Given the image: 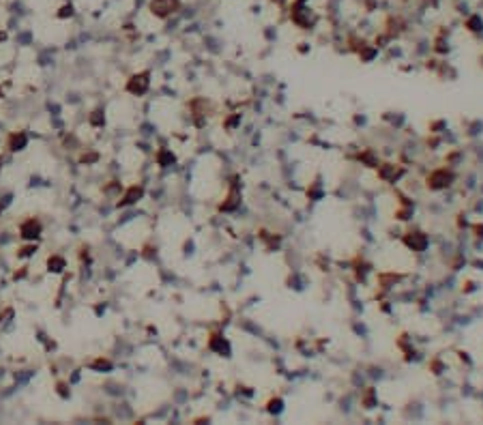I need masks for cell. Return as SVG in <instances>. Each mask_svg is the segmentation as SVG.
Here are the masks:
<instances>
[{
  "label": "cell",
  "instance_id": "cell-6",
  "mask_svg": "<svg viewBox=\"0 0 483 425\" xmlns=\"http://www.w3.org/2000/svg\"><path fill=\"white\" fill-rule=\"evenodd\" d=\"M47 264H49V271H56V273L64 269V260H62V258H58V256L49 258V262H47Z\"/></svg>",
  "mask_w": 483,
  "mask_h": 425
},
{
  "label": "cell",
  "instance_id": "cell-5",
  "mask_svg": "<svg viewBox=\"0 0 483 425\" xmlns=\"http://www.w3.org/2000/svg\"><path fill=\"white\" fill-rule=\"evenodd\" d=\"M26 146V135L19 133V135H13L11 138V150H21Z\"/></svg>",
  "mask_w": 483,
  "mask_h": 425
},
{
  "label": "cell",
  "instance_id": "cell-7",
  "mask_svg": "<svg viewBox=\"0 0 483 425\" xmlns=\"http://www.w3.org/2000/svg\"><path fill=\"white\" fill-rule=\"evenodd\" d=\"M159 159H161V163L165 165V161H174V157H172V155H168V153H161V157H159Z\"/></svg>",
  "mask_w": 483,
  "mask_h": 425
},
{
  "label": "cell",
  "instance_id": "cell-1",
  "mask_svg": "<svg viewBox=\"0 0 483 425\" xmlns=\"http://www.w3.org/2000/svg\"><path fill=\"white\" fill-rule=\"evenodd\" d=\"M181 9V0H150V13L159 19H165Z\"/></svg>",
  "mask_w": 483,
  "mask_h": 425
},
{
  "label": "cell",
  "instance_id": "cell-2",
  "mask_svg": "<svg viewBox=\"0 0 483 425\" xmlns=\"http://www.w3.org/2000/svg\"><path fill=\"white\" fill-rule=\"evenodd\" d=\"M148 73H138V75H133L131 80L127 82V90L129 92H133V95H144V92L148 90V84H150V80H148Z\"/></svg>",
  "mask_w": 483,
  "mask_h": 425
},
{
  "label": "cell",
  "instance_id": "cell-4",
  "mask_svg": "<svg viewBox=\"0 0 483 425\" xmlns=\"http://www.w3.org/2000/svg\"><path fill=\"white\" fill-rule=\"evenodd\" d=\"M142 196V187H131V189L127 191V196L122 198V202L120 204H131V202H135Z\"/></svg>",
  "mask_w": 483,
  "mask_h": 425
},
{
  "label": "cell",
  "instance_id": "cell-3",
  "mask_svg": "<svg viewBox=\"0 0 483 425\" xmlns=\"http://www.w3.org/2000/svg\"><path fill=\"white\" fill-rule=\"evenodd\" d=\"M19 232H21L24 239H37V236L41 234V223L37 219H28V221L21 223Z\"/></svg>",
  "mask_w": 483,
  "mask_h": 425
}]
</instances>
